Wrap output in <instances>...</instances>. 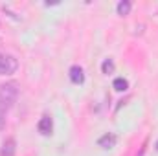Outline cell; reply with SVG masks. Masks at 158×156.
<instances>
[{
  "mask_svg": "<svg viewBox=\"0 0 158 156\" xmlns=\"http://www.w3.org/2000/svg\"><path fill=\"white\" fill-rule=\"evenodd\" d=\"M37 129H39V132L42 134V136H50V134H52V130H53V121H52V116L44 114V116L39 119V123H37Z\"/></svg>",
  "mask_w": 158,
  "mask_h": 156,
  "instance_id": "obj_3",
  "label": "cell"
},
{
  "mask_svg": "<svg viewBox=\"0 0 158 156\" xmlns=\"http://www.w3.org/2000/svg\"><path fill=\"white\" fill-rule=\"evenodd\" d=\"M156 149H158V142H156Z\"/></svg>",
  "mask_w": 158,
  "mask_h": 156,
  "instance_id": "obj_11",
  "label": "cell"
},
{
  "mask_svg": "<svg viewBox=\"0 0 158 156\" xmlns=\"http://www.w3.org/2000/svg\"><path fill=\"white\" fill-rule=\"evenodd\" d=\"M17 153V143L13 138H7L4 143H2V151H0V156H15Z\"/></svg>",
  "mask_w": 158,
  "mask_h": 156,
  "instance_id": "obj_5",
  "label": "cell"
},
{
  "mask_svg": "<svg viewBox=\"0 0 158 156\" xmlns=\"http://www.w3.org/2000/svg\"><path fill=\"white\" fill-rule=\"evenodd\" d=\"M4 123H6V121H4V116H2V112H0V130L4 129Z\"/></svg>",
  "mask_w": 158,
  "mask_h": 156,
  "instance_id": "obj_10",
  "label": "cell"
},
{
  "mask_svg": "<svg viewBox=\"0 0 158 156\" xmlns=\"http://www.w3.org/2000/svg\"><path fill=\"white\" fill-rule=\"evenodd\" d=\"M101 72L107 74V76L112 74V72H114V61H112V59H105L103 64H101Z\"/></svg>",
  "mask_w": 158,
  "mask_h": 156,
  "instance_id": "obj_9",
  "label": "cell"
},
{
  "mask_svg": "<svg viewBox=\"0 0 158 156\" xmlns=\"http://www.w3.org/2000/svg\"><path fill=\"white\" fill-rule=\"evenodd\" d=\"M131 7H132V4H131L129 0H121V2H119L118 6H116V9H118V13H119V15H123V17H125V15H129V11H131Z\"/></svg>",
  "mask_w": 158,
  "mask_h": 156,
  "instance_id": "obj_7",
  "label": "cell"
},
{
  "mask_svg": "<svg viewBox=\"0 0 158 156\" xmlns=\"http://www.w3.org/2000/svg\"><path fill=\"white\" fill-rule=\"evenodd\" d=\"M116 142H118V138H116V134H112V132H109V134H105V136H101L99 138V147H103V149H112L114 145H116Z\"/></svg>",
  "mask_w": 158,
  "mask_h": 156,
  "instance_id": "obj_6",
  "label": "cell"
},
{
  "mask_svg": "<svg viewBox=\"0 0 158 156\" xmlns=\"http://www.w3.org/2000/svg\"><path fill=\"white\" fill-rule=\"evenodd\" d=\"M112 86H114L118 92H123V90H127L129 83H127V79H123V77H116L114 79V83H112Z\"/></svg>",
  "mask_w": 158,
  "mask_h": 156,
  "instance_id": "obj_8",
  "label": "cell"
},
{
  "mask_svg": "<svg viewBox=\"0 0 158 156\" xmlns=\"http://www.w3.org/2000/svg\"><path fill=\"white\" fill-rule=\"evenodd\" d=\"M19 97V83L7 81L0 86V110H9Z\"/></svg>",
  "mask_w": 158,
  "mask_h": 156,
  "instance_id": "obj_1",
  "label": "cell"
},
{
  "mask_svg": "<svg viewBox=\"0 0 158 156\" xmlns=\"http://www.w3.org/2000/svg\"><path fill=\"white\" fill-rule=\"evenodd\" d=\"M19 68V61L13 55L0 53V76H11Z\"/></svg>",
  "mask_w": 158,
  "mask_h": 156,
  "instance_id": "obj_2",
  "label": "cell"
},
{
  "mask_svg": "<svg viewBox=\"0 0 158 156\" xmlns=\"http://www.w3.org/2000/svg\"><path fill=\"white\" fill-rule=\"evenodd\" d=\"M68 76H70V81L76 83V84H81V83L85 81V72H83V68L77 66V64H74V66L68 70Z\"/></svg>",
  "mask_w": 158,
  "mask_h": 156,
  "instance_id": "obj_4",
  "label": "cell"
}]
</instances>
